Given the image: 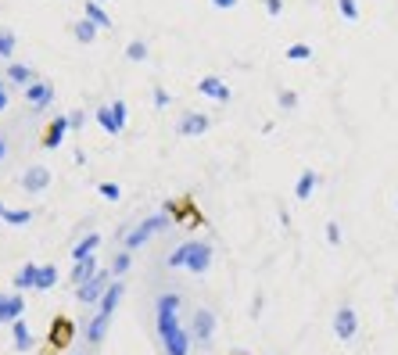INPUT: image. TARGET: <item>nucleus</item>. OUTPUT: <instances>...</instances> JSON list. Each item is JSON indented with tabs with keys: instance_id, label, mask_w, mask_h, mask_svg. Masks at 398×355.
Instances as JSON below:
<instances>
[{
	"instance_id": "obj_1",
	"label": "nucleus",
	"mask_w": 398,
	"mask_h": 355,
	"mask_svg": "<svg viewBox=\"0 0 398 355\" xmlns=\"http://www.w3.org/2000/svg\"><path fill=\"white\" fill-rule=\"evenodd\" d=\"M165 266L169 269H190L194 277H201V273H209V266H212V244L209 240H187V244H180L165 258Z\"/></svg>"
},
{
	"instance_id": "obj_2",
	"label": "nucleus",
	"mask_w": 398,
	"mask_h": 355,
	"mask_svg": "<svg viewBox=\"0 0 398 355\" xmlns=\"http://www.w3.org/2000/svg\"><path fill=\"white\" fill-rule=\"evenodd\" d=\"M111 287V280H108V269H97L93 277L86 280V284H79L75 287V298L83 301V305H97L101 298H104V290Z\"/></svg>"
},
{
	"instance_id": "obj_3",
	"label": "nucleus",
	"mask_w": 398,
	"mask_h": 355,
	"mask_svg": "<svg viewBox=\"0 0 398 355\" xmlns=\"http://www.w3.org/2000/svg\"><path fill=\"white\" fill-rule=\"evenodd\" d=\"M162 226H165V212H162V216H151V219H144V222H140L133 233H126V251H137V248H144L148 240H151L158 230H162Z\"/></svg>"
},
{
	"instance_id": "obj_4",
	"label": "nucleus",
	"mask_w": 398,
	"mask_h": 355,
	"mask_svg": "<svg viewBox=\"0 0 398 355\" xmlns=\"http://www.w3.org/2000/svg\"><path fill=\"white\" fill-rule=\"evenodd\" d=\"M25 101H29V108H33V111H47V108L54 104V87L33 79V83L25 87Z\"/></svg>"
},
{
	"instance_id": "obj_5",
	"label": "nucleus",
	"mask_w": 398,
	"mask_h": 355,
	"mask_svg": "<svg viewBox=\"0 0 398 355\" xmlns=\"http://www.w3.org/2000/svg\"><path fill=\"white\" fill-rule=\"evenodd\" d=\"M333 334L341 337V341H352V337L359 334V316L352 305H341L338 316H333Z\"/></svg>"
},
{
	"instance_id": "obj_6",
	"label": "nucleus",
	"mask_w": 398,
	"mask_h": 355,
	"mask_svg": "<svg viewBox=\"0 0 398 355\" xmlns=\"http://www.w3.org/2000/svg\"><path fill=\"white\" fill-rule=\"evenodd\" d=\"M209 126H212V119L204 115V111H187L176 122V133L180 137H201V133H209Z\"/></svg>"
},
{
	"instance_id": "obj_7",
	"label": "nucleus",
	"mask_w": 398,
	"mask_h": 355,
	"mask_svg": "<svg viewBox=\"0 0 398 355\" xmlns=\"http://www.w3.org/2000/svg\"><path fill=\"white\" fill-rule=\"evenodd\" d=\"M47 187H51V169L33 165V169L22 172V190H25V194H43Z\"/></svg>"
},
{
	"instance_id": "obj_8",
	"label": "nucleus",
	"mask_w": 398,
	"mask_h": 355,
	"mask_svg": "<svg viewBox=\"0 0 398 355\" xmlns=\"http://www.w3.org/2000/svg\"><path fill=\"white\" fill-rule=\"evenodd\" d=\"M25 316V298L22 295H0V323H14Z\"/></svg>"
},
{
	"instance_id": "obj_9",
	"label": "nucleus",
	"mask_w": 398,
	"mask_h": 355,
	"mask_svg": "<svg viewBox=\"0 0 398 355\" xmlns=\"http://www.w3.org/2000/svg\"><path fill=\"white\" fill-rule=\"evenodd\" d=\"M93 119H97V126L104 129V133H111V137H119L122 129H126V119H122V115H115V108H108V104L93 111Z\"/></svg>"
},
{
	"instance_id": "obj_10",
	"label": "nucleus",
	"mask_w": 398,
	"mask_h": 355,
	"mask_svg": "<svg viewBox=\"0 0 398 355\" xmlns=\"http://www.w3.org/2000/svg\"><path fill=\"white\" fill-rule=\"evenodd\" d=\"M198 90H201L204 97H212V101H222V104H226V101H230V87H226V83H222V79H219V76H204V79H201V83H198Z\"/></svg>"
},
{
	"instance_id": "obj_11",
	"label": "nucleus",
	"mask_w": 398,
	"mask_h": 355,
	"mask_svg": "<svg viewBox=\"0 0 398 355\" xmlns=\"http://www.w3.org/2000/svg\"><path fill=\"white\" fill-rule=\"evenodd\" d=\"M162 345H165V355H187L190 352V334L183 327H176L172 334L162 337Z\"/></svg>"
},
{
	"instance_id": "obj_12",
	"label": "nucleus",
	"mask_w": 398,
	"mask_h": 355,
	"mask_svg": "<svg viewBox=\"0 0 398 355\" xmlns=\"http://www.w3.org/2000/svg\"><path fill=\"white\" fill-rule=\"evenodd\" d=\"M72 337H75V327H72V319H54V327H51V345L54 348H65V345H72Z\"/></svg>"
},
{
	"instance_id": "obj_13",
	"label": "nucleus",
	"mask_w": 398,
	"mask_h": 355,
	"mask_svg": "<svg viewBox=\"0 0 398 355\" xmlns=\"http://www.w3.org/2000/svg\"><path fill=\"white\" fill-rule=\"evenodd\" d=\"M65 133H69V119H65V115H58V119L51 122V129L43 133V148H47V151L61 148V140H65Z\"/></svg>"
},
{
	"instance_id": "obj_14",
	"label": "nucleus",
	"mask_w": 398,
	"mask_h": 355,
	"mask_svg": "<svg viewBox=\"0 0 398 355\" xmlns=\"http://www.w3.org/2000/svg\"><path fill=\"white\" fill-rule=\"evenodd\" d=\"M212 334H215V316L209 309H198L194 312V337L198 341H212Z\"/></svg>"
},
{
	"instance_id": "obj_15",
	"label": "nucleus",
	"mask_w": 398,
	"mask_h": 355,
	"mask_svg": "<svg viewBox=\"0 0 398 355\" xmlns=\"http://www.w3.org/2000/svg\"><path fill=\"white\" fill-rule=\"evenodd\" d=\"M108 323H111V316L97 309V316H93V319L86 323V341H90V345H101V341H104V334H108Z\"/></svg>"
},
{
	"instance_id": "obj_16",
	"label": "nucleus",
	"mask_w": 398,
	"mask_h": 355,
	"mask_svg": "<svg viewBox=\"0 0 398 355\" xmlns=\"http://www.w3.org/2000/svg\"><path fill=\"white\" fill-rule=\"evenodd\" d=\"M122 295H126V287H122L119 280H111V287L104 290V298L97 301V309H101V312H108V316H115V309H119Z\"/></svg>"
},
{
	"instance_id": "obj_17",
	"label": "nucleus",
	"mask_w": 398,
	"mask_h": 355,
	"mask_svg": "<svg viewBox=\"0 0 398 355\" xmlns=\"http://www.w3.org/2000/svg\"><path fill=\"white\" fill-rule=\"evenodd\" d=\"M93 273H97V258H93V255L75 258V266H72V284H75V287H79V284H86Z\"/></svg>"
},
{
	"instance_id": "obj_18",
	"label": "nucleus",
	"mask_w": 398,
	"mask_h": 355,
	"mask_svg": "<svg viewBox=\"0 0 398 355\" xmlns=\"http://www.w3.org/2000/svg\"><path fill=\"white\" fill-rule=\"evenodd\" d=\"M316 187H320V176H316V172H301L298 183H294V198H298V201H309Z\"/></svg>"
},
{
	"instance_id": "obj_19",
	"label": "nucleus",
	"mask_w": 398,
	"mask_h": 355,
	"mask_svg": "<svg viewBox=\"0 0 398 355\" xmlns=\"http://www.w3.org/2000/svg\"><path fill=\"white\" fill-rule=\"evenodd\" d=\"M11 334H14V348H19V352H29V348H33V334H29L25 319H14V323H11Z\"/></svg>"
},
{
	"instance_id": "obj_20",
	"label": "nucleus",
	"mask_w": 398,
	"mask_h": 355,
	"mask_svg": "<svg viewBox=\"0 0 398 355\" xmlns=\"http://www.w3.org/2000/svg\"><path fill=\"white\" fill-rule=\"evenodd\" d=\"M86 19L97 25V29H111V19H108V11L97 4V0H86Z\"/></svg>"
},
{
	"instance_id": "obj_21",
	"label": "nucleus",
	"mask_w": 398,
	"mask_h": 355,
	"mask_svg": "<svg viewBox=\"0 0 398 355\" xmlns=\"http://www.w3.org/2000/svg\"><path fill=\"white\" fill-rule=\"evenodd\" d=\"M8 79H11V83H33V69H29V65H19V61H11L8 65Z\"/></svg>"
},
{
	"instance_id": "obj_22",
	"label": "nucleus",
	"mask_w": 398,
	"mask_h": 355,
	"mask_svg": "<svg viewBox=\"0 0 398 355\" xmlns=\"http://www.w3.org/2000/svg\"><path fill=\"white\" fill-rule=\"evenodd\" d=\"M97 244H101V233H86V237L75 244L72 258H86V255H93V251H97Z\"/></svg>"
},
{
	"instance_id": "obj_23",
	"label": "nucleus",
	"mask_w": 398,
	"mask_h": 355,
	"mask_svg": "<svg viewBox=\"0 0 398 355\" xmlns=\"http://www.w3.org/2000/svg\"><path fill=\"white\" fill-rule=\"evenodd\" d=\"M36 273H40V266H33V262H29V266H22L19 269V277H14V287H33L36 290Z\"/></svg>"
},
{
	"instance_id": "obj_24",
	"label": "nucleus",
	"mask_w": 398,
	"mask_h": 355,
	"mask_svg": "<svg viewBox=\"0 0 398 355\" xmlns=\"http://www.w3.org/2000/svg\"><path fill=\"white\" fill-rule=\"evenodd\" d=\"M58 284V269L54 266H40V273H36V290H51Z\"/></svg>"
},
{
	"instance_id": "obj_25",
	"label": "nucleus",
	"mask_w": 398,
	"mask_h": 355,
	"mask_svg": "<svg viewBox=\"0 0 398 355\" xmlns=\"http://www.w3.org/2000/svg\"><path fill=\"white\" fill-rule=\"evenodd\" d=\"M0 219H4L8 226H25V222H33V212H25V208L22 212H8V208L0 205Z\"/></svg>"
},
{
	"instance_id": "obj_26",
	"label": "nucleus",
	"mask_w": 398,
	"mask_h": 355,
	"mask_svg": "<svg viewBox=\"0 0 398 355\" xmlns=\"http://www.w3.org/2000/svg\"><path fill=\"white\" fill-rule=\"evenodd\" d=\"M176 309H180V295H172V290H169V295H158L154 316H158V312H176Z\"/></svg>"
},
{
	"instance_id": "obj_27",
	"label": "nucleus",
	"mask_w": 398,
	"mask_h": 355,
	"mask_svg": "<svg viewBox=\"0 0 398 355\" xmlns=\"http://www.w3.org/2000/svg\"><path fill=\"white\" fill-rule=\"evenodd\" d=\"M283 58H288V61H309L312 58V47L309 43H291L288 51H283Z\"/></svg>"
},
{
	"instance_id": "obj_28",
	"label": "nucleus",
	"mask_w": 398,
	"mask_h": 355,
	"mask_svg": "<svg viewBox=\"0 0 398 355\" xmlns=\"http://www.w3.org/2000/svg\"><path fill=\"white\" fill-rule=\"evenodd\" d=\"M14 47H19L14 32L11 29H0V58H14Z\"/></svg>"
},
{
	"instance_id": "obj_29",
	"label": "nucleus",
	"mask_w": 398,
	"mask_h": 355,
	"mask_svg": "<svg viewBox=\"0 0 398 355\" xmlns=\"http://www.w3.org/2000/svg\"><path fill=\"white\" fill-rule=\"evenodd\" d=\"M93 36H97V25H93L90 19H83V22L75 25V40L79 43H93Z\"/></svg>"
},
{
	"instance_id": "obj_30",
	"label": "nucleus",
	"mask_w": 398,
	"mask_h": 355,
	"mask_svg": "<svg viewBox=\"0 0 398 355\" xmlns=\"http://www.w3.org/2000/svg\"><path fill=\"white\" fill-rule=\"evenodd\" d=\"M180 327V319H176V312H158V334H172V330H176Z\"/></svg>"
},
{
	"instance_id": "obj_31",
	"label": "nucleus",
	"mask_w": 398,
	"mask_h": 355,
	"mask_svg": "<svg viewBox=\"0 0 398 355\" xmlns=\"http://www.w3.org/2000/svg\"><path fill=\"white\" fill-rule=\"evenodd\" d=\"M130 266H133L130 251H119L115 258H111V273H115V277H122V273H130Z\"/></svg>"
},
{
	"instance_id": "obj_32",
	"label": "nucleus",
	"mask_w": 398,
	"mask_h": 355,
	"mask_svg": "<svg viewBox=\"0 0 398 355\" xmlns=\"http://www.w3.org/2000/svg\"><path fill=\"white\" fill-rule=\"evenodd\" d=\"M126 58H130V61H144L148 58V43L144 40H133L130 47H126Z\"/></svg>"
},
{
	"instance_id": "obj_33",
	"label": "nucleus",
	"mask_w": 398,
	"mask_h": 355,
	"mask_svg": "<svg viewBox=\"0 0 398 355\" xmlns=\"http://www.w3.org/2000/svg\"><path fill=\"white\" fill-rule=\"evenodd\" d=\"M338 11L344 14L348 22H355V19H359V4H355V0H338Z\"/></svg>"
},
{
	"instance_id": "obj_34",
	"label": "nucleus",
	"mask_w": 398,
	"mask_h": 355,
	"mask_svg": "<svg viewBox=\"0 0 398 355\" xmlns=\"http://www.w3.org/2000/svg\"><path fill=\"white\" fill-rule=\"evenodd\" d=\"M97 190H101V198H108V201H119L122 198V187L119 183H101Z\"/></svg>"
},
{
	"instance_id": "obj_35",
	"label": "nucleus",
	"mask_w": 398,
	"mask_h": 355,
	"mask_svg": "<svg viewBox=\"0 0 398 355\" xmlns=\"http://www.w3.org/2000/svg\"><path fill=\"white\" fill-rule=\"evenodd\" d=\"M280 108H283V111H294V108H298V93L280 90Z\"/></svg>"
},
{
	"instance_id": "obj_36",
	"label": "nucleus",
	"mask_w": 398,
	"mask_h": 355,
	"mask_svg": "<svg viewBox=\"0 0 398 355\" xmlns=\"http://www.w3.org/2000/svg\"><path fill=\"white\" fill-rule=\"evenodd\" d=\"M65 119H69V129H83L86 126V111H69Z\"/></svg>"
},
{
	"instance_id": "obj_37",
	"label": "nucleus",
	"mask_w": 398,
	"mask_h": 355,
	"mask_svg": "<svg viewBox=\"0 0 398 355\" xmlns=\"http://www.w3.org/2000/svg\"><path fill=\"white\" fill-rule=\"evenodd\" d=\"M151 101H154V108H165V104H169V93H165L162 87H154V90H151Z\"/></svg>"
},
{
	"instance_id": "obj_38",
	"label": "nucleus",
	"mask_w": 398,
	"mask_h": 355,
	"mask_svg": "<svg viewBox=\"0 0 398 355\" xmlns=\"http://www.w3.org/2000/svg\"><path fill=\"white\" fill-rule=\"evenodd\" d=\"M327 240L330 244H341V226L338 222H327Z\"/></svg>"
},
{
	"instance_id": "obj_39",
	"label": "nucleus",
	"mask_w": 398,
	"mask_h": 355,
	"mask_svg": "<svg viewBox=\"0 0 398 355\" xmlns=\"http://www.w3.org/2000/svg\"><path fill=\"white\" fill-rule=\"evenodd\" d=\"M262 4H266V14H273V19L283 11V0H262Z\"/></svg>"
},
{
	"instance_id": "obj_40",
	"label": "nucleus",
	"mask_w": 398,
	"mask_h": 355,
	"mask_svg": "<svg viewBox=\"0 0 398 355\" xmlns=\"http://www.w3.org/2000/svg\"><path fill=\"white\" fill-rule=\"evenodd\" d=\"M8 101H11V97H8V87H4V79H0V111L8 108Z\"/></svg>"
},
{
	"instance_id": "obj_41",
	"label": "nucleus",
	"mask_w": 398,
	"mask_h": 355,
	"mask_svg": "<svg viewBox=\"0 0 398 355\" xmlns=\"http://www.w3.org/2000/svg\"><path fill=\"white\" fill-rule=\"evenodd\" d=\"M215 8H222V11H230V8H237V0H212Z\"/></svg>"
},
{
	"instance_id": "obj_42",
	"label": "nucleus",
	"mask_w": 398,
	"mask_h": 355,
	"mask_svg": "<svg viewBox=\"0 0 398 355\" xmlns=\"http://www.w3.org/2000/svg\"><path fill=\"white\" fill-rule=\"evenodd\" d=\"M111 108H115V115H122V119H126V101H111Z\"/></svg>"
},
{
	"instance_id": "obj_43",
	"label": "nucleus",
	"mask_w": 398,
	"mask_h": 355,
	"mask_svg": "<svg viewBox=\"0 0 398 355\" xmlns=\"http://www.w3.org/2000/svg\"><path fill=\"white\" fill-rule=\"evenodd\" d=\"M4 158H8V140L0 137V161H4Z\"/></svg>"
},
{
	"instance_id": "obj_44",
	"label": "nucleus",
	"mask_w": 398,
	"mask_h": 355,
	"mask_svg": "<svg viewBox=\"0 0 398 355\" xmlns=\"http://www.w3.org/2000/svg\"><path fill=\"white\" fill-rule=\"evenodd\" d=\"M97 4H101V0H97Z\"/></svg>"
},
{
	"instance_id": "obj_45",
	"label": "nucleus",
	"mask_w": 398,
	"mask_h": 355,
	"mask_svg": "<svg viewBox=\"0 0 398 355\" xmlns=\"http://www.w3.org/2000/svg\"><path fill=\"white\" fill-rule=\"evenodd\" d=\"M237 355H241V352H237Z\"/></svg>"
}]
</instances>
